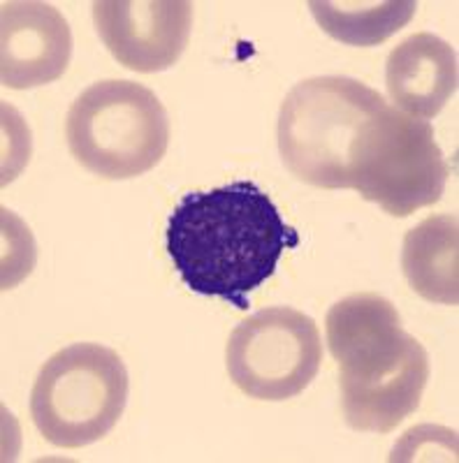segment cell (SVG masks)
<instances>
[{
	"mask_svg": "<svg viewBox=\"0 0 459 463\" xmlns=\"http://www.w3.org/2000/svg\"><path fill=\"white\" fill-rule=\"evenodd\" d=\"M72 31L65 16L40 0H10L0 10V81L28 90L52 84L70 65Z\"/></svg>",
	"mask_w": 459,
	"mask_h": 463,
	"instance_id": "9",
	"label": "cell"
},
{
	"mask_svg": "<svg viewBox=\"0 0 459 463\" xmlns=\"http://www.w3.org/2000/svg\"><path fill=\"white\" fill-rule=\"evenodd\" d=\"M95 31L119 63L135 72H163L188 47V0H95Z\"/></svg>",
	"mask_w": 459,
	"mask_h": 463,
	"instance_id": "8",
	"label": "cell"
},
{
	"mask_svg": "<svg viewBox=\"0 0 459 463\" xmlns=\"http://www.w3.org/2000/svg\"><path fill=\"white\" fill-rule=\"evenodd\" d=\"M457 52L434 33H416L387 56L386 84L395 109L434 118L457 93Z\"/></svg>",
	"mask_w": 459,
	"mask_h": 463,
	"instance_id": "10",
	"label": "cell"
},
{
	"mask_svg": "<svg viewBox=\"0 0 459 463\" xmlns=\"http://www.w3.org/2000/svg\"><path fill=\"white\" fill-rule=\"evenodd\" d=\"M401 269L416 295L434 304H459V222L457 216L425 218L406 232Z\"/></svg>",
	"mask_w": 459,
	"mask_h": 463,
	"instance_id": "11",
	"label": "cell"
},
{
	"mask_svg": "<svg viewBox=\"0 0 459 463\" xmlns=\"http://www.w3.org/2000/svg\"><path fill=\"white\" fill-rule=\"evenodd\" d=\"M309 10L330 37L350 47H376L406 26L417 10L413 0H374V3H330L311 0Z\"/></svg>",
	"mask_w": 459,
	"mask_h": 463,
	"instance_id": "12",
	"label": "cell"
},
{
	"mask_svg": "<svg viewBox=\"0 0 459 463\" xmlns=\"http://www.w3.org/2000/svg\"><path fill=\"white\" fill-rule=\"evenodd\" d=\"M450 167L429 121L386 107L362 130L350 156V190L395 218L444 195Z\"/></svg>",
	"mask_w": 459,
	"mask_h": 463,
	"instance_id": "6",
	"label": "cell"
},
{
	"mask_svg": "<svg viewBox=\"0 0 459 463\" xmlns=\"http://www.w3.org/2000/svg\"><path fill=\"white\" fill-rule=\"evenodd\" d=\"M328 347L339 362L341 408L355 431L390 433L420 405L429 354L401 326L392 301L359 292L337 301L325 320Z\"/></svg>",
	"mask_w": 459,
	"mask_h": 463,
	"instance_id": "2",
	"label": "cell"
},
{
	"mask_svg": "<svg viewBox=\"0 0 459 463\" xmlns=\"http://www.w3.org/2000/svg\"><path fill=\"white\" fill-rule=\"evenodd\" d=\"M225 364L230 380L251 399H295L320 371L318 325L291 306L263 308L234 326Z\"/></svg>",
	"mask_w": 459,
	"mask_h": 463,
	"instance_id": "7",
	"label": "cell"
},
{
	"mask_svg": "<svg viewBox=\"0 0 459 463\" xmlns=\"http://www.w3.org/2000/svg\"><path fill=\"white\" fill-rule=\"evenodd\" d=\"M128 371L100 343H72L44 362L31 392V417L53 448L80 449L102 440L128 403Z\"/></svg>",
	"mask_w": 459,
	"mask_h": 463,
	"instance_id": "5",
	"label": "cell"
},
{
	"mask_svg": "<svg viewBox=\"0 0 459 463\" xmlns=\"http://www.w3.org/2000/svg\"><path fill=\"white\" fill-rule=\"evenodd\" d=\"M300 246L272 197L251 181L188 193L167 221V255L186 288L248 311L251 292Z\"/></svg>",
	"mask_w": 459,
	"mask_h": 463,
	"instance_id": "1",
	"label": "cell"
},
{
	"mask_svg": "<svg viewBox=\"0 0 459 463\" xmlns=\"http://www.w3.org/2000/svg\"><path fill=\"white\" fill-rule=\"evenodd\" d=\"M378 90L350 77H311L285 95L279 151L295 179L325 190L350 188V156L362 130L386 109Z\"/></svg>",
	"mask_w": 459,
	"mask_h": 463,
	"instance_id": "3",
	"label": "cell"
},
{
	"mask_svg": "<svg viewBox=\"0 0 459 463\" xmlns=\"http://www.w3.org/2000/svg\"><path fill=\"white\" fill-rule=\"evenodd\" d=\"M65 137L72 158L95 176L135 179L163 160L169 118L151 89L138 81L105 80L77 95Z\"/></svg>",
	"mask_w": 459,
	"mask_h": 463,
	"instance_id": "4",
	"label": "cell"
}]
</instances>
